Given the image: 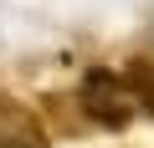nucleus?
<instances>
[{
  "label": "nucleus",
  "mask_w": 154,
  "mask_h": 148,
  "mask_svg": "<svg viewBox=\"0 0 154 148\" xmlns=\"http://www.w3.org/2000/svg\"><path fill=\"white\" fill-rule=\"evenodd\" d=\"M77 107H82L88 123H98V128H128L139 118V97H134L128 77H123V71H108V66H93L82 77Z\"/></svg>",
  "instance_id": "obj_1"
},
{
  "label": "nucleus",
  "mask_w": 154,
  "mask_h": 148,
  "mask_svg": "<svg viewBox=\"0 0 154 148\" xmlns=\"http://www.w3.org/2000/svg\"><path fill=\"white\" fill-rule=\"evenodd\" d=\"M123 77H128V87H134V97H139V112H154V61L134 56V61L123 66Z\"/></svg>",
  "instance_id": "obj_3"
},
{
  "label": "nucleus",
  "mask_w": 154,
  "mask_h": 148,
  "mask_svg": "<svg viewBox=\"0 0 154 148\" xmlns=\"http://www.w3.org/2000/svg\"><path fill=\"white\" fill-rule=\"evenodd\" d=\"M0 148H51V128L41 112L11 92H0Z\"/></svg>",
  "instance_id": "obj_2"
}]
</instances>
